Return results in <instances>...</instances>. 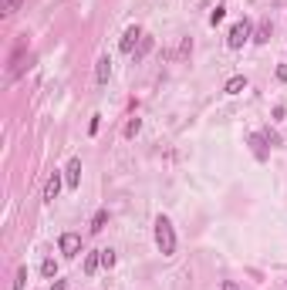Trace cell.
I'll list each match as a JSON object with an SVG mask.
<instances>
[{"label": "cell", "mask_w": 287, "mask_h": 290, "mask_svg": "<svg viewBox=\"0 0 287 290\" xmlns=\"http://www.w3.org/2000/svg\"><path fill=\"white\" fill-rule=\"evenodd\" d=\"M223 17H227V7H223V4H216V7H213V14H210V24H223Z\"/></svg>", "instance_id": "14"}, {"label": "cell", "mask_w": 287, "mask_h": 290, "mask_svg": "<svg viewBox=\"0 0 287 290\" xmlns=\"http://www.w3.org/2000/svg\"><path fill=\"white\" fill-rule=\"evenodd\" d=\"M223 91H227V95H240V91H247V78L243 74H233V78L223 85Z\"/></svg>", "instance_id": "9"}, {"label": "cell", "mask_w": 287, "mask_h": 290, "mask_svg": "<svg viewBox=\"0 0 287 290\" xmlns=\"http://www.w3.org/2000/svg\"><path fill=\"white\" fill-rule=\"evenodd\" d=\"M17 7H20V0H4V14H7V17H10V14H14V10H17Z\"/></svg>", "instance_id": "18"}, {"label": "cell", "mask_w": 287, "mask_h": 290, "mask_svg": "<svg viewBox=\"0 0 287 290\" xmlns=\"http://www.w3.org/2000/svg\"><path fill=\"white\" fill-rule=\"evenodd\" d=\"M65 182H68V189H78V185H81V159H71V162H68Z\"/></svg>", "instance_id": "6"}, {"label": "cell", "mask_w": 287, "mask_h": 290, "mask_svg": "<svg viewBox=\"0 0 287 290\" xmlns=\"http://www.w3.org/2000/svg\"><path fill=\"white\" fill-rule=\"evenodd\" d=\"M61 185H68V182H65V176L54 169V172L48 176V182H44V202H54L57 193H61Z\"/></svg>", "instance_id": "5"}, {"label": "cell", "mask_w": 287, "mask_h": 290, "mask_svg": "<svg viewBox=\"0 0 287 290\" xmlns=\"http://www.w3.org/2000/svg\"><path fill=\"white\" fill-rule=\"evenodd\" d=\"M108 74H112V61H108V57H98V65H95V81H98V85H108Z\"/></svg>", "instance_id": "8"}, {"label": "cell", "mask_w": 287, "mask_h": 290, "mask_svg": "<svg viewBox=\"0 0 287 290\" xmlns=\"http://www.w3.org/2000/svg\"><path fill=\"white\" fill-rule=\"evenodd\" d=\"M41 274L44 277H57V263H54V260H44V263H41Z\"/></svg>", "instance_id": "16"}, {"label": "cell", "mask_w": 287, "mask_h": 290, "mask_svg": "<svg viewBox=\"0 0 287 290\" xmlns=\"http://www.w3.org/2000/svg\"><path fill=\"white\" fill-rule=\"evenodd\" d=\"M220 290H243V287H237L233 280H223V287H220Z\"/></svg>", "instance_id": "21"}, {"label": "cell", "mask_w": 287, "mask_h": 290, "mask_svg": "<svg viewBox=\"0 0 287 290\" xmlns=\"http://www.w3.org/2000/svg\"><path fill=\"white\" fill-rule=\"evenodd\" d=\"M65 287H68L65 280H54V287H51V290H65Z\"/></svg>", "instance_id": "23"}, {"label": "cell", "mask_w": 287, "mask_h": 290, "mask_svg": "<svg viewBox=\"0 0 287 290\" xmlns=\"http://www.w3.org/2000/svg\"><path fill=\"white\" fill-rule=\"evenodd\" d=\"M271 31H274V24H271V20H263V24L260 27H257V44H267V40H271Z\"/></svg>", "instance_id": "11"}, {"label": "cell", "mask_w": 287, "mask_h": 290, "mask_svg": "<svg viewBox=\"0 0 287 290\" xmlns=\"http://www.w3.org/2000/svg\"><path fill=\"white\" fill-rule=\"evenodd\" d=\"M98 125H101V115H95V118H91V125H88V132H91V135L98 132Z\"/></svg>", "instance_id": "20"}, {"label": "cell", "mask_w": 287, "mask_h": 290, "mask_svg": "<svg viewBox=\"0 0 287 290\" xmlns=\"http://www.w3.org/2000/svg\"><path fill=\"white\" fill-rule=\"evenodd\" d=\"M101 266V250H95V253H85V274H95Z\"/></svg>", "instance_id": "10"}, {"label": "cell", "mask_w": 287, "mask_h": 290, "mask_svg": "<svg viewBox=\"0 0 287 290\" xmlns=\"http://www.w3.org/2000/svg\"><path fill=\"white\" fill-rule=\"evenodd\" d=\"M156 246H159L162 257H172V253H176V230H172L169 216L156 219Z\"/></svg>", "instance_id": "1"}, {"label": "cell", "mask_w": 287, "mask_h": 290, "mask_svg": "<svg viewBox=\"0 0 287 290\" xmlns=\"http://www.w3.org/2000/svg\"><path fill=\"white\" fill-rule=\"evenodd\" d=\"M24 280H27V270H17V280H14V290H24Z\"/></svg>", "instance_id": "19"}, {"label": "cell", "mask_w": 287, "mask_h": 290, "mask_svg": "<svg viewBox=\"0 0 287 290\" xmlns=\"http://www.w3.org/2000/svg\"><path fill=\"white\" fill-rule=\"evenodd\" d=\"M277 81H287V65H280V68H277Z\"/></svg>", "instance_id": "22"}, {"label": "cell", "mask_w": 287, "mask_h": 290, "mask_svg": "<svg viewBox=\"0 0 287 290\" xmlns=\"http://www.w3.org/2000/svg\"><path fill=\"white\" fill-rule=\"evenodd\" d=\"M247 142H250V145H254V155H257V159H267V135H260V132H254V135H247Z\"/></svg>", "instance_id": "7"}, {"label": "cell", "mask_w": 287, "mask_h": 290, "mask_svg": "<svg viewBox=\"0 0 287 290\" xmlns=\"http://www.w3.org/2000/svg\"><path fill=\"white\" fill-rule=\"evenodd\" d=\"M101 266H105V270L115 266V250H101Z\"/></svg>", "instance_id": "17"}, {"label": "cell", "mask_w": 287, "mask_h": 290, "mask_svg": "<svg viewBox=\"0 0 287 290\" xmlns=\"http://www.w3.org/2000/svg\"><path fill=\"white\" fill-rule=\"evenodd\" d=\"M105 223H108V210H98V213H95V219H91V233H101Z\"/></svg>", "instance_id": "12"}, {"label": "cell", "mask_w": 287, "mask_h": 290, "mask_svg": "<svg viewBox=\"0 0 287 290\" xmlns=\"http://www.w3.org/2000/svg\"><path fill=\"white\" fill-rule=\"evenodd\" d=\"M57 246H61V253H65L68 260H71V257H78V253H81V236H78V233H61Z\"/></svg>", "instance_id": "4"}, {"label": "cell", "mask_w": 287, "mask_h": 290, "mask_svg": "<svg viewBox=\"0 0 287 290\" xmlns=\"http://www.w3.org/2000/svg\"><path fill=\"white\" fill-rule=\"evenodd\" d=\"M139 129H142V118H129V121H125V129H122V135L125 138H135V135H139Z\"/></svg>", "instance_id": "13"}, {"label": "cell", "mask_w": 287, "mask_h": 290, "mask_svg": "<svg viewBox=\"0 0 287 290\" xmlns=\"http://www.w3.org/2000/svg\"><path fill=\"white\" fill-rule=\"evenodd\" d=\"M149 51H152V37H142V40H139V51H135V57H146Z\"/></svg>", "instance_id": "15"}, {"label": "cell", "mask_w": 287, "mask_h": 290, "mask_svg": "<svg viewBox=\"0 0 287 290\" xmlns=\"http://www.w3.org/2000/svg\"><path fill=\"white\" fill-rule=\"evenodd\" d=\"M142 37H146V34H142V27H139V24L125 27V34H122V44H118V51H122V54H132V51H135V44H139Z\"/></svg>", "instance_id": "3"}, {"label": "cell", "mask_w": 287, "mask_h": 290, "mask_svg": "<svg viewBox=\"0 0 287 290\" xmlns=\"http://www.w3.org/2000/svg\"><path fill=\"white\" fill-rule=\"evenodd\" d=\"M247 40H250V20L243 17V20H237V24L230 27V34H227V48H230V51H240Z\"/></svg>", "instance_id": "2"}]
</instances>
